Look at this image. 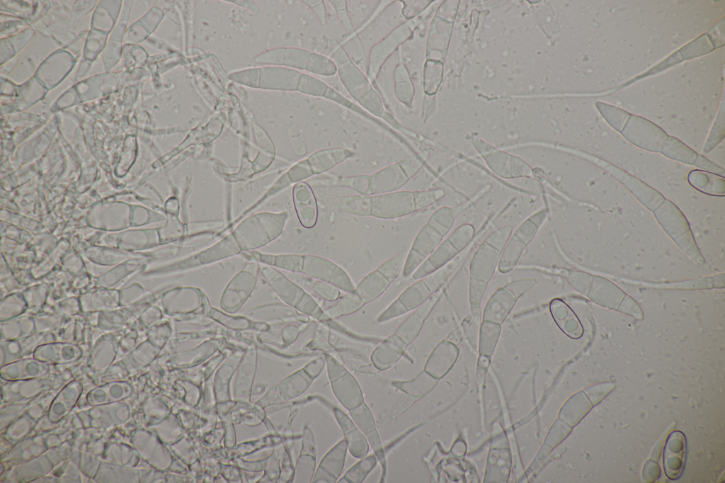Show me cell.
<instances>
[{
    "label": "cell",
    "instance_id": "obj_1",
    "mask_svg": "<svg viewBox=\"0 0 725 483\" xmlns=\"http://www.w3.org/2000/svg\"><path fill=\"white\" fill-rule=\"evenodd\" d=\"M442 195L440 190L400 191L372 195H347L340 199L339 208L355 215L394 219L425 208Z\"/></svg>",
    "mask_w": 725,
    "mask_h": 483
},
{
    "label": "cell",
    "instance_id": "obj_2",
    "mask_svg": "<svg viewBox=\"0 0 725 483\" xmlns=\"http://www.w3.org/2000/svg\"><path fill=\"white\" fill-rule=\"evenodd\" d=\"M423 165L418 156L406 157L370 175L342 178L343 185L362 195L397 191L416 174Z\"/></svg>",
    "mask_w": 725,
    "mask_h": 483
},
{
    "label": "cell",
    "instance_id": "obj_3",
    "mask_svg": "<svg viewBox=\"0 0 725 483\" xmlns=\"http://www.w3.org/2000/svg\"><path fill=\"white\" fill-rule=\"evenodd\" d=\"M452 224V215L446 208L435 211L420 229L408 252L403 268V277L412 275L418 266L436 249Z\"/></svg>",
    "mask_w": 725,
    "mask_h": 483
},
{
    "label": "cell",
    "instance_id": "obj_4",
    "mask_svg": "<svg viewBox=\"0 0 725 483\" xmlns=\"http://www.w3.org/2000/svg\"><path fill=\"white\" fill-rule=\"evenodd\" d=\"M451 270L450 266L439 268L409 286L382 312L377 322H386L418 308L439 290Z\"/></svg>",
    "mask_w": 725,
    "mask_h": 483
},
{
    "label": "cell",
    "instance_id": "obj_5",
    "mask_svg": "<svg viewBox=\"0 0 725 483\" xmlns=\"http://www.w3.org/2000/svg\"><path fill=\"white\" fill-rule=\"evenodd\" d=\"M301 272L320 281L329 283L346 292L355 288L350 276L343 268L321 256H303Z\"/></svg>",
    "mask_w": 725,
    "mask_h": 483
},
{
    "label": "cell",
    "instance_id": "obj_6",
    "mask_svg": "<svg viewBox=\"0 0 725 483\" xmlns=\"http://www.w3.org/2000/svg\"><path fill=\"white\" fill-rule=\"evenodd\" d=\"M329 378L333 392L348 409H353L363 402L358 382L346 369L329 355L325 356Z\"/></svg>",
    "mask_w": 725,
    "mask_h": 483
},
{
    "label": "cell",
    "instance_id": "obj_7",
    "mask_svg": "<svg viewBox=\"0 0 725 483\" xmlns=\"http://www.w3.org/2000/svg\"><path fill=\"white\" fill-rule=\"evenodd\" d=\"M686 456V441L680 431L672 432L665 445L663 465L666 476L670 479H678L684 468Z\"/></svg>",
    "mask_w": 725,
    "mask_h": 483
},
{
    "label": "cell",
    "instance_id": "obj_8",
    "mask_svg": "<svg viewBox=\"0 0 725 483\" xmlns=\"http://www.w3.org/2000/svg\"><path fill=\"white\" fill-rule=\"evenodd\" d=\"M353 152L341 147L319 150L302 161L308 178L325 173L351 157Z\"/></svg>",
    "mask_w": 725,
    "mask_h": 483
},
{
    "label": "cell",
    "instance_id": "obj_9",
    "mask_svg": "<svg viewBox=\"0 0 725 483\" xmlns=\"http://www.w3.org/2000/svg\"><path fill=\"white\" fill-rule=\"evenodd\" d=\"M295 209L301 224L306 228L315 226L318 208L315 195L306 182L297 183L293 189Z\"/></svg>",
    "mask_w": 725,
    "mask_h": 483
},
{
    "label": "cell",
    "instance_id": "obj_10",
    "mask_svg": "<svg viewBox=\"0 0 725 483\" xmlns=\"http://www.w3.org/2000/svg\"><path fill=\"white\" fill-rule=\"evenodd\" d=\"M440 290L432 295L423 304L416 308L397 328L395 334L401 338L407 345L410 344L418 336L424 320L428 316L440 296Z\"/></svg>",
    "mask_w": 725,
    "mask_h": 483
},
{
    "label": "cell",
    "instance_id": "obj_11",
    "mask_svg": "<svg viewBox=\"0 0 725 483\" xmlns=\"http://www.w3.org/2000/svg\"><path fill=\"white\" fill-rule=\"evenodd\" d=\"M407 346L401 338L394 334L375 348L371 355V360L377 369H387L400 359Z\"/></svg>",
    "mask_w": 725,
    "mask_h": 483
},
{
    "label": "cell",
    "instance_id": "obj_12",
    "mask_svg": "<svg viewBox=\"0 0 725 483\" xmlns=\"http://www.w3.org/2000/svg\"><path fill=\"white\" fill-rule=\"evenodd\" d=\"M346 441H343L331 450L321 460L314 479L316 482H333L341 472L345 455Z\"/></svg>",
    "mask_w": 725,
    "mask_h": 483
},
{
    "label": "cell",
    "instance_id": "obj_13",
    "mask_svg": "<svg viewBox=\"0 0 725 483\" xmlns=\"http://www.w3.org/2000/svg\"><path fill=\"white\" fill-rule=\"evenodd\" d=\"M518 297L509 288H502L489 298L484 308V318L502 322L513 307Z\"/></svg>",
    "mask_w": 725,
    "mask_h": 483
},
{
    "label": "cell",
    "instance_id": "obj_14",
    "mask_svg": "<svg viewBox=\"0 0 725 483\" xmlns=\"http://www.w3.org/2000/svg\"><path fill=\"white\" fill-rule=\"evenodd\" d=\"M392 283L377 268L367 275L355 290L365 304L373 302L382 295Z\"/></svg>",
    "mask_w": 725,
    "mask_h": 483
},
{
    "label": "cell",
    "instance_id": "obj_15",
    "mask_svg": "<svg viewBox=\"0 0 725 483\" xmlns=\"http://www.w3.org/2000/svg\"><path fill=\"white\" fill-rule=\"evenodd\" d=\"M365 305L360 297L353 290L340 298L334 305L326 309L324 311L323 319H335L353 314Z\"/></svg>",
    "mask_w": 725,
    "mask_h": 483
},
{
    "label": "cell",
    "instance_id": "obj_16",
    "mask_svg": "<svg viewBox=\"0 0 725 483\" xmlns=\"http://www.w3.org/2000/svg\"><path fill=\"white\" fill-rule=\"evenodd\" d=\"M337 416L345 432L346 441L350 453L358 458H363L367 453V444L363 436L358 431L350 420L338 411Z\"/></svg>",
    "mask_w": 725,
    "mask_h": 483
},
{
    "label": "cell",
    "instance_id": "obj_17",
    "mask_svg": "<svg viewBox=\"0 0 725 483\" xmlns=\"http://www.w3.org/2000/svg\"><path fill=\"white\" fill-rule=\"evenodd\" d=\"M408 251L403 250L380 264L377 268L391 283L394 281L403 270Z\"/></svg>",
    "mask_w": 725,
    "mask_h": 483
},
{
    "label": "cell",
    "instance_id": "obj_18",
    "mask_svg": "<svg viewBox=\"0 0 725 483\" xmlns=\"http://www.w3.org/2000/svg\"><path fill=\"white\" fill-rule=\"evenodd\" d=\"M376 463L375 456L371 455L359 462L350 469L344 476L348 482H360Z\"/></svg>",
    "mask_w": 725,
    "mask_h": 483
},
{
    "label": "cell",
    "instance_id": "obj_19",
    "mask_svg": "<svg viewBox=\"0 0 725 483\" xmlns=\"http://www.w3.org/2000/svg\"><path fill=\"white\" fill-rule=\"evenodd\" d=\"M307 69L321 75H332L336 72L335 64L321 55L312 54Z\"/></svg>",
    "mask_w": 725,
    "mask_h": 483
},
{
    "label": "cell",
    "instance_id": "obj_20",
    "mask_svg": "<svg viewBox=\"0 0 725 483\" xmlns=\"http://www.w3.org/2000/svg\"><path fill=\"white\" fill-rule=\"evenodd\" d=\"M354 409V408H353ZM350 414L358 427L365 433L374 430L375 424L372 414L365 404H360L358 408L350 410Z\"/></svg>",
    "mask_w": 725,
    "mask_h": 483
},
{
    "label": "cell",
    "instance_id": "obj_21",
    "mask_svg": "<svg viewBox=\"0 0 725 483\" xmlns=\"http://www.w3.org/2000/svg\"><path fill=\"white\" fill-rule=\"evenodd\" d=\"M314 291L321 298L330 302L336 300L341 294L337 287L324 281L317 282L314 285Z\"/></svg>",
    "mask_w": 725,
    "mask_h": 483
}]
</instances>
